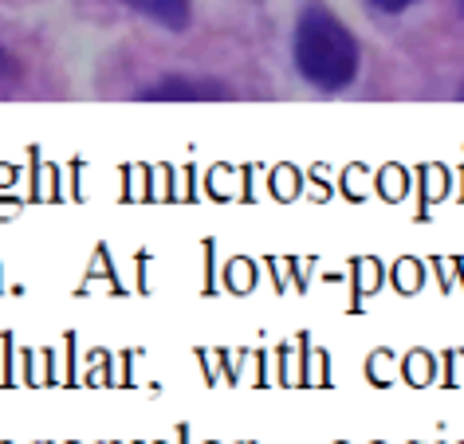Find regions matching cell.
<instances>
[{"mask_svg":"<svg viewBox=\"0 0 464 444\" xmlns=\"http://www.w3.org/2000/svg\"><path fill=\"white\" fill-rule=\"evenodd\" d=\"M295 67L311 87L343 91L358 75V40L323 5H307L295 24Z\"/></svg>","mask_w":464,"mask_h":444,"instance_id":"1","label":"cell"},{"mask_svg":"<svg viewBox=\"0 0 464 444\" xmlns=\"http://www.w3.org/2000/svg\"><path fill=\"white\" fill-rule=\"evenodd\" d=\"M122 5L150 20H158L161 28H173V32H181L189 24V0H122Z\"/></svg>","mask_w":464,"mask_h":444,"instance_id":"2","label":"cell"},{"mask_svg":"<svg viewBox=\"0 0 464 444\" xmlns=\"http://www.w3.org/2000/svg\"><path fill=\"white\" fill-rule=\"evenodd\" d=\"M225 95L217 83H189V79H166V83L150 87L142 99H213Z\"/></svg>","mask_w":464,"mask_h":444,"instance_id":"3","label":"cell"},{"mask_svg":"<svg viewBox=\"0 0 464 444\" xmlns=\"http://www.w3.org/2000/svg\"><path fill=\"white\" fill-rule=\"evenodd\" d=\"M16 79H20L16 60H13V55H8L5 48H0V95H5V91H13V87H16Z\"/></svg>","mask_w":464,"mask_h":444,"instance_id":"4","label":"cell"},{"mask_svg":"<svg viewBox=\"0 0 464 444\" xmlns=\"http://www.w3.org/2000/svg\"><path fill=\"white\" fill-rule=\"evenodd\" d=\"M374 8H382V13H405L410 5H417V0H370Z\"/></svg>","mask_w":464,"mask_h":444,"instance_id":"5","label":"cell"},{"mask_svg":"<svg viewBox=\"0 0 464 444\" xmlns=\"http://www.w3.org/2000/svg\"><path fill=\"white\" fill-rule=\"evenodd\" d=\"M460 16H464V0H460Z\"/></svg>","mask_w":464,"mask_h":444,"instance_id":"6","label":"cell"}]
</instances>
